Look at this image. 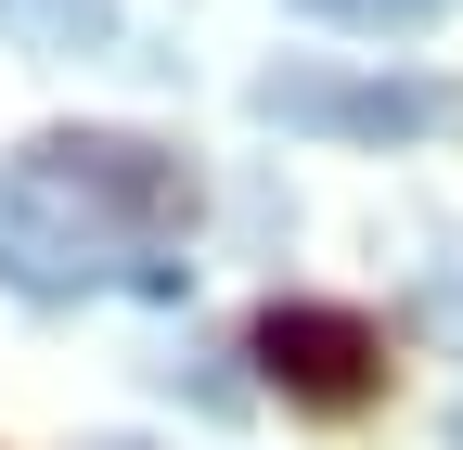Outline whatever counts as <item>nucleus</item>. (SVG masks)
<instances>
[{
    "label": "nucleus",
    "instance_id": "1",
    "mask_svg": "<svg viewBox=\"0 0 463 450\" xmlns=\"http://www.w3.org/2000/svg\"><path fill=\"white\" fill-rule=\"evenodd\" d=\"M14 167H26L52 206H78L103 245H129V258H167V245L194 232V167L167 155V142H142V129H39Z\"/></svg>",
    "mask_w": 463,
    "mask_h": 450
},
{
    "label": "nucleus",
    "instance_id": "2",
    "mask_svg": "<svg viewBox=\"0 0 463 450\" xmlns=\"http://www.w3.org/2000/svg\"><path fill=\"white\" fill-rule=\"evenodd\" d=\"M0 284L26 309H78V296H194V258H129L103 245L78 206H52L26 167H0Z\"/></svg>",
    "mask_w": 463,
    "mask_h": 450
},
{
    "label": "nucleus",
    "instance_id": "3",
    "mask_svg": "<svg viewBox=\"0 0 463 450\" xmlns=\"http://www.w3.org/2000/svg\"><path fill=\"white\" fill-rule=\"evenodd\" d=\"M245 103L309 142H463V78L425 65H270Z\"/></svg>",
    "mask_w": 463,
    "mask_h": 450
},
{
    "label": "nucleus",
    "instance_id": "4",
    "mask_svg": "<svg viewBox=\"0 0 463 450\" xmlns=\"http://www.w3.org/2000/svg\"><path fill=\"white\" fill-rule=\"evenodd\" d=\"M245 361H258L270 399L335 412V425L386 399V334H373L361 309H335V296H270V309H258V334H245Z\"/></svg>",
    "mask_w": 463,
    "mask_h": 450
},
{
    "label": "nucleus",
    "instance_id": "5",
    "mask_svg": "<svg viewBox=\"0 0 463 450\" xmlns=\"http://www.w3.org/2000/svg\"><path fill=\"white\" fill-rule=\"evenodd\" d=\"M0 26H14L26 52H116V0H0Z\"/></svg>",
    "mask_w": 463,
    "mask_h": 450
},
{
    "label": "nucleus",
    "instance_id": "6",
    "mask_svg": "<svg viewBox=\"0 0 463 450\" xmlns=\"http://www.w3.org/2000/svg\"><path fill=\"white\" fill-rule=\"evenodd\" d=\"M297 14H322V26H347V39H412V26L463 14V0H297Z\"/></svg>",
    "mask_w": 463,
    "mask_h": 450
},
{
    "label": "nucleus",
    "instance_id": "7",
    "mask_svg": "<svg viewBox=\"0 0 463 450\" xmlns=\"http://www.w3.org/2000/svg\"><path fill=\"white\" fill-rule=\"evenodd\" d=\"M167 386H181L194 412H245V399H258V373H232L219 348H194V361H167Z\"/></svg>",
    "mask_w": 463,
    "mask_h": 450
},
{
    "label": "nucleus",
    "instance_id": "8",
    "mask_svg": "<svg viewBox=\"0 0 463 450\" xmlns=\"http://www.w3.org/2000/svg\"><path fill=\"white\" fill-rule=\"evenodd\" d=\"M438 437H450V450H463V399H450V425H438Z\"/></svg>",
    "mask_w": 463,
    "mask_h": 450
},
{
    "label": "nucleus",
    "instance_id": "9",
    "mask_svg": "<svg viewBox=\"0 0 463 450\" xmlns=\"http://www.w3.org/2000/svg\"><path fill=\"white\" fill-rule=\"evenodd\" d=\"M90 450H142V437H90Z\"/></svg>",
    "mask_w": 463,
    "mask_h": 450
}]
</instances>
